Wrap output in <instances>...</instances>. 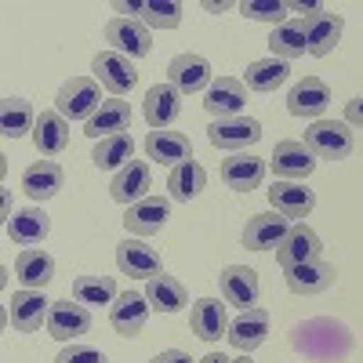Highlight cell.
Here are the masks:
<instances>
[{
	"label": "cell",
	"mask_w": 363,
	"mask_h": 363,
	"mask_svg": "<svg viewBox=\"0 0 363 363\" xmlns=\"http://www.w3.org/2000/svg\"><path fill=\"white\" fill-rule=\"evenodd\" d=\"M145 298H149V306H153L157 313H182L189 306V291L186 284H182L178 277H153V280H145Z\"/></svg>",
	"instance_id": "cell-32"
},
{
	"label": "cell",
	"mask_w": 363,
	"mask_h": 363,
	"mask_svg": "<svg viewBox=\"0 0 363 363\" xmlns=\"http://www.w3.org/2000/svg\"><path fill=\"white\" fill-rule=\"evenodd\" d=\"M51 306L55 301L44 298V291H15V298L8 301V320L15 330L22 335H33V330L48 327V316H51Z\"/></svg>",
	"instance_id": "cell-9"
},
{
	"label": "cell",
	"mask_w": 363,
	"mask_h": 363,
	"mask_svg": "<svg viewBox=\"0 0 363 363\" xmlns=\"http://www.w3.org/2000/svg\"><path fill=\"white\" fill-rule=\"evenodd\" d=\"M116 269L124 272V277H135V280H153V277H164V258L149 244L128 236L124 244L116 247Z\"/></svg>",
	"instance_id": "cell-10"
},
{
	"label": "cell",
	"mask_w": 363,
	"mask_h": 363,
	"mask_svg": "<svg viewBox=\"0 0 363 363\" xmlns=\"http://www.w3.org/2000/svg\"><path fill=\"white\" fill-rule=\"evenodd\" d=\"M200 363H233V359H229V356H222V352H207Z\"/></svg>",
	"instance_id": "cell-45"
},
{
	"label": "cell",
	"mask_w": 363,
	"mask_h": 363,
	"mask_svg": "<svg viewBox=\"0 0 363 363\" xmlns=\"http://www.w3.org/2000/svg\"><path fill=\"white\" fill-rule=\"evenodd\" d=\"M207 142L215 149H225V153H240L247 145L262 142V124L255 116H229V120H211L207 128Z\"/></svg>",
	"instance_id": "cell-4"
},
{
	"label": "cell",
	"mask_w": 363,
	"mask_h": 363,
	"mask_svg": "<svg viewBox=\"0 0 363 363\" xmlns=\"http://www.w3.org/2000/svg\"><path fill=\"white\" fill-rule=\"evenodd\" d=\"M153 363H196L189 352H182V349H167V352H160Z\"/></svg>",
	"instance_id": "cell-43"
},
{
	"label": "cell",
	"mask_w": 363,
	"mask_h": 363,
	"mask_svg": "<svg viewBox=\"0 0 363 363\" xmlns=\"http://www.w3.org/2000/svg\"><path fill=\"white\" fill-rule=\"evenodd\" d=\"M306 26V48L313 58H327L330 51L338 48L342 33H345V18L335 15V11H323V15H313V18H301Z\"/></svg>",
	"instance_id": "cell-20"
},
{
	"label": "cell",
	"mask_w": 363,
	"mask_h": 363,
	"mask_svg": "<svg viewBox=\"0 0 363 363\" xmlns=\"http://www.w3.org/2000/svg\"><path fill=\"white\" fill-rule=\"evenodd\" d=\"M48 233H51V218H48L44 207H22V211H15V215L8 218V236L15 240L18 247L44 244Z\"/></svg>",
	"instance_id": "cell-27"
},
{
	"label": "cell",
	"mask_w": 363,
	"mask_h": 363,
	"mask_svg": "<svg viewBox=\"0 0 363 363\" xmlns=\"http://www.w3.org/2000/svg\"><path fill=\"white\" fill-rule=\"evenodd\" d=\"M99 171H124L135 160V138L131 135H113L95 142V153H91Z\"/></svg>",
	"instance_id": "cell-36"
},
{
	"label": "cell",
	"mask_w": 363,
	"mask_h": 363,
	"mask_svg": "<svg viewBox=\"0 0 363 363\" xmlns=\"http://www.w3.org/2000/svg\"><path fill=\"white\" fill-rule=\"evenodd\" d=\"M142 22L149 29H174L182 22V4L178 0H145L142 4Z\"/></svg>",
	"instance_id": "cell-39"
},
{
	"label": "cell",
	"mask_w": 363,
	"mask_h": 363,
	"mask_svg": "<svg viewBox=\"0 0 363 363\" xmlns=\"http://www.w3.org/2000/svg\"><path fill=\"white\" fill-rule=\"evenodd\" d=\"M145 153H149V160H157V164H164V167H178V164L193 160V142H189V135L171 131V128L149 131Z\"/></svg>",
	"instance_id": "cell-25"
},
{
	"label": "cell",
	"mask_w": 363,
	"mask_h": 363,
	"mask_svg": "<svg viewBox=\"0 0 363 363\" xmlns=\"http://www.w3.org/2000/svg\"><path fill=\"white\" fill-rule=\"evenodd\" d=\"M167 84L178 91L182 99L186 95H200V91H207L211 84V62L203 55L196 51H186V55H174L171 58V66H167Z\"/></svg>",
	"instance_id": "cell-5"
},
{
	"label": "cell",
	"mask_w": 363,
	"mask_h": 363,
	"mask_svg": "<svg viewBox=\"0 0 363 363\" xmlns=\"http://www.w3.org/2000/svg\"><path fill=\"white\" fill-rule=\"evenodd\" d=\"M91 330V309L87 306H73V301H55L51 316H48V335L58 342H77L80 335Z\"/></svg>",
	"instance_id": "cell-24"
},
{
	"label": "cell",
	"mask_w": 363,
	"mask_h": 363,
	"mask_svg": "<svg viewBox=\"0 0 363 363\" xmlns=\"http://www.w3.org/2000/svg\"><path fill=\"white\" fill-rule=\"evenodd\" d=\"M284 277H287V287L301 298H313V294H323L327 287H335L338 280V269L330 265V262H306V265H291L284 269Z\"/></svg>",
	"instance_id": "cell-19"
},
{
	"label": "cell",
	"mask_w": 363,
	"mask_h": 363,
	"mask_svg": "<svg viewBox=\"0 0 363 363\" xmlns=\"http://www.w3.org/2000/svg\"><path fill=\"white\" fill-rule=\"evenodd\" d=\"M167 218H171V203H167L164 196H153V193H149L145 200H138V203L128 207L124 229H128L135 240H142V236L160 233V229L167 225Z\"/></svg>",
	"instance_id": "cell-16"
},
{
	"label": "cell",
	"mask_w": 363,
	"mask_h": 363,
	"mask_svg": "<svg viewBox=\"0 0 363 363\" xmlns=\"http://www.w3.org/2000/svg\"><path fill=\"white\" fill-rule=\"evenodd\" d=\"M287 77H291V62H284V58H272V55H269V58H258V62L247 66V73H244V87L269 95V91L284 87Z\"/></svg>",
	"instance_id": "cell-34"
},
{
	"label": "cell",
	"mask_w": 363,
	"mask_h": 363,
	"mask_svg": "<svg viewBox=\"0 0 363 363\" xmlns=\"http://www.w3.org/2000/svg\"><path fill=\"white\" fill-rule=\"evenodd\" d=\"M33 128H37L33 106H29L26 99H18V95L4 99V106H0V131H4V138H22Z\"/></svg>",
	"instance_id": "cell-37"
},
{
	"label": "cell",
	"mask_w": 363,
	"mask_h": 363,
	"mask_svg": "<svg viewBox=\"0 0 363 363\" xmlns=\"http://www.w3.org/2000/svg\"><path fill=\"white\" fill-rule=\"evenodd\" d=\"M203 8H207L211 15H218V11H225L229 4H225V0H203Z\"/></svg>",
	"instance_id": "cell-44"
},
{
	"label": "cell",
	"mask_w": 363,
	"mask_h": 363,
	"mask_svg": "<svg viewBox=\"0 0 363 363\" xmlns=\"http://www.w3.org/2000/svg\"><path fill=\"white\" fill-rule=\"evenodd\" d=\"M306 145L320 160H345L352 153V131L345 120H313L306 128Z\"/></svg>",
	"instance_id": "cell-2"
},
{
	"label": "cell",
	"mask_w": 363,
	"mask_h": 363,
	"mask_svg": "<svg viewBox=\"0 0 363 363\" xmlns=\"http://www.w3.org/2000/svg\"><path fill=\"white\" fill-rule=\"evenodd\" d=\"M240 15H247L255 22L284 26L287 22V4H284V0H244V4H240Z\"/></svg>",
	"instance_id": "cell-40"
},
{
	"label": "cell",
	"mask_w": 363,
	"mask_h": 363,
	"mask_svg": "<svg viewBox=\"0 0 363 363\" xmlns=\"http://www.w3.org/2000/svg\"><path fill=\"white\" fill-rule=\"evenodd\" d=\"M33 142L44 157H58V153H66V145H69V120L58 113V109H44L37 116V128H33Z\"/></svg>",
	"instance_id": "cell-31"
},
{
	"label": "cell",
	"mask_w": 363,
	"mask_h": 363,
	"mask_svg": "<svg viewBox=\"0 0 363 363\" xmlns=\"http://www.w3.org/2000/svg\"><path fill=\"white\" fill-rule=\"evenodd\" d=\"M222 182L233 193H251L265 182V160H258L251 153H236L222 164Z\"/></svg>",
	"instance_id": "cell-30"
},
{
	"label": "cell",
	"mask_w": 363,
	"mask_h": 363,
	"mask_svg": "<svg viewBox=\"0 0 363 363\" xmlns=\"http://www.w3.org/2000/svg\"><path fill=\"white\" fill-rule=\"evenodd\" d=\"M62 186H66V171L55 160H33L22 171V189L33 200H51Z\"/></svg>",
	"instance_id": "cell-29"
},
{
	"label": "cell",
	"mask_w": 363,
	"mask_h": 363,
	"mask_svg": "<svg viewBox=\"0 0 363 363\" xmlns=\"http://www.w3.org/2000/svg\"><path fill=\"white\" fill-rule=\"evenodd\" d=\"M244 106H247V87H244V80H236V77H218L215 84L207 87L203 109L215 116V120L244 116Z\"/></svg>",
	"instance_id": "cell-15"
},
{
	"label": "cell",
	"mask_w": 363,
	"mask_h": 363,
	"mask_svg": "<svg viewBox=\"0 0 363 363\" xmlns=\"http://www.w3.org/2000/svg\"><path fill=\"white\" fill-rule=\"evenodd\" d=\"M269 203L277 215H284L287 222H301L313 215L316 207V193L309 186H301V182H272L269 189Z\"/></svg>",
	"instance_id": "cell-11"
},
{
	"label": "cell",
	"mask_w": 363,
	"mask_h": 363,
	"mask_svg": "<svg viewBox=\"0 0 363 363\" xmlns=\"http://www.w3.org/2000/svg\"><path fill=\"white\" fill-rule=\"evenodd\" d=\"M345 124L363 131V95H359V99H352V102L345 106Z\"/></svg>",
	"instance_id": "cell-42"
},
{
	"label": "cell",
	"mask_w": 363,
	"mask_h": 363,
	"mask_svg": "<svg viewBox=\"0 0 363 363\" xmlns=\"http://www.w3.org/2000/svg\"><path fill=\"white\" fill-rule=\"evenodd\" d=\"M218 287H222L225 306H236L240 313L258 306V291H262L258 287V272L247 269V265H225L222 277H218Z\"/></svg>",
	"instance_id": "cell-12"
},
{
	"label": "cell",
	"mask_w": 363,
	"mask_h": 363,
	"mask_svg": "<svg viewBox=\"0 0 363 363\" xmlns=\"http://www.w3.org/2000/svg\"><path fill=\"white\" fill-rule=\"evenodd\" d=\"M277 182H301L316 171V157L309 153L306 142H280L272 149V160H269Z\"/></svg>",
	"instance_id": "cell-13"
},
{
	"label": "cell",
	"mask_w": 363,
	"mask_h": 363,
	"mask_svg": "<svg viewBox=\"0 0 363 363\" xmlns=\"http://www.w3.org/2000/svg\"><path fill=\"white\" fill-rule=\"evenodd\" d=\"M15 280L26 291H44L55 280V258L48 251H40V247H26L15 258Z\"/></svg>",
	"instance_id": "cell-28"
},
{
	"label": "cell",
	"mask_w": 363,
	"mask_h": 363,
	"mask_svg": "<svg viewBox=\"0 0 363 363\" xmlns=\"http://www.w3.org/2000/svg\"><path fill=\"white\" fill-rule=\"evenodd\" d=\"M55 363H109V359H106V352H102V349H95V345L73 342V345H66L62 352H58V359H55Z\"/></svg>",
	"instance_id": "cell-41"
},
{
	"label": "cell",
	"mask_w": 363,
	"mask_h": 363,
	"mask_svg": "<svg viewBox=\"0 0 363 363\" xmlns=\"http://www.w3.org/2000/svg\"><path fill=\"white\" fill-rule=\"evenodd\" d=\"M269 51H272V58H284V62L309 55V48H306V26H301V18H291L284 26H272Z\"/></svg>",
	"instance_id": "cell-35"
},
{
	"label": "cell",
	"mask_w": 363,
	"mask_h": 363,
	"mask_svg": "<svg viewBox=\"0 0 363 363\" xmlns=\"http://www.w3.org/2000/svg\"><path fill=\"white\" fill-rule=\"evenodd\" d=\"M91 73H95V80L109 91L113 99H124L128 91L138 84V69L128 55H120V51H99L95 55V62H91Z\"/></svg>",
	"instance_id": "cell-3"
},
{
	"label": "cell",
	"mask_w": 363,
	"mask_h": 363,
	"mask_svg": "<svg viewBox=\"0 0 363 363\" xmlns=\"http://www.w3.org/2000/svg\"><path fill=\"white\" fill-rule=\"evenodd\" d=\"M149 313H153V306H149V298L142 291H120L116 301L109 306V323L120 338H135L145 330Z\"/></svg>",
	"instance_id": "cell-6"
},
{
	"label": "cell",
	"mask_w": 363,
	"mask_h": 363,
	"mask_svg": "<svg viewBox=\"0 0 363 363\" xmlns=\"http://www.w3.org/2000/svg\"><path fill=\"white\" fill-rule=\"evenodd\" d=\"M229 345L236 349V352H255V349H262L265 345V338H269V313L262 309V306H255V309H244L236 320H229Z\"/></svg>",
	"instance_id": "cell-14"
},
{
	"label": "cell",
	"mask_w": 363,
	"mask_h": 363,
	"mask_svg": "<svg viewBox=\"0 0 363 363\" xmlns=\"http://www.w3.org/2000/svg\"><path fill=\"white\" fill-rule=\"evenodd\" d=\"M128 128H131V106L124 99H106L102 109L84 124V135L102 142V138H113V135H128Z\"/></svg>",
	"instance_id": "cell-26"
},
{
	"label": "cell",
	"mask_w": 363,
	"mask_h": 363,
	"mask_svg": "<svg viewBox=\"0 0 363 363\" xmlns=\"http://www.w3.org/2000/svg\"><path fill=\"white\" fill-rule=\"evenodd\" d=\"M323 258V240L320 233H313L309 225H291L287 240L277 247V262L284 269L291 265H306V262H320Z\"/></svg>",
	"instance_id": "cell-22"
},
{
	"label": "cell",
	"mask_w": 363,
	"mask_h": 363,
	"mask_svg": "<svg viewBox=\"0 0 363 363\" xmlns=\"http://www.w3.org/2000/svg\"><path fill=\"white\" fill-rule=\"evenodd\" d=\"M291 225H294V222H287L284 215H277V211H258V215L247 218L240 240H244L247 251H277L284 240H287Z\"/></svg>",
	"instance_id": "cell-7"
},
{
	"label": "cell",
	"mask_w": 363,
	"mask_h": 363,
	"mask_svg": "<svg viewBox=\"0 0 363 363\" xmlns=\"http://www.w3.org/2000/svg\"><path fill=\"white\" fill-rule=\"evenodd\" d=\"M73 298L87 309L113 306L116 301V280L113 277H77L73 280Z\"/></svg>",
	"instance_id": "cell-38"
},
{
	"label": "cell",
	"mask_w": 363,
	"mask_h": 363,
	"mask_svg": "<svg viewBox=\"0 0 363 363\" xmlns=\"http://www.w3.org/2000/svg\"><path fill=\"white\" fill-rule=\"evenodd\" d=\"M55 109L62 113L69 124H73V120L87 124V120L102 109V84L95 77H73V80H66L62 87H58V95H55Z\"/></svg>",
	"instance_id": "cell-1"
},
{
	"label": "cell",
	"mask_w": 363,
	"mask_h": 363,
	"mask_svg": "<svg viewBox=\"0 0 363 363\" xmlns=\"http://www.w3.org/2000/svg\"><path fill=\"white\" fill-rule=\"evenodd\" d=\"M149 189H153V167H149L145 160H131L124 171H116L113 182H109V196L116 203H138L149 196Z\"/></svg>",
	"instance_id": "cell-18"
},
{
	"label": "cell",
	"mask_w": 363,
	"mask_h": 363,
	"mask_svg": "<svg viewBox=\"0 0 363 363\" xmlns=\"http://www.w3.org/2000/svg\"><path fill=\"white\" fill-rule=\"evenodd\" d=\"M142 116H145V124L153 128V131L171 128L174 120L182 116V95H178V91H174L171 84H153V87L145 91Z\"/></svg>",
	"instance_id": "cell-21"
},
{
	"label": "cell",
	"mask_w": 363,
	"mask_h": 363,
	"mask_svg": "<svg viewBox=\"0 0 363 363\" xmlns=\"http://www.w3.org/2000/svg\"><path fill=\"white\" fill-rule=\"evenodd\" d=\"M203 189H207V171H203L196 160H186V164L171 167V174H167V193H171L174 203H189V200H196Z\"/></svg>",
	"instance_id": "cell-33"
},
{
	"label": "cell",
	"mask_w": 363,
	"mask_h": 363,
	"mask_svg": "<svg viewBox=\"0 0 363 363\" xmlns=\"http://www.w3.org/2000/svg\"><path fill=\"white\" fill-rule=\"evenodd\" d=\"M189 327L193 335L207 345H215L218 338L229 335V316H225V306L218 298H196L193 301V313H189Z\"/></svg>",
	"instance_id": "cell-23"
},
{
	"label": "cell",
	"mask_w": 363,
	"mask_h": 363,
	"mask_svg": "<svg viewBox=\"0 0 363 363\" xmlns=\"http://www.w3.org/2000/svg\"><path fill=\"white\" fill-rule=\"evenodd\" d=\"M233 363H255V359H251V356H247V352H240V356H236V359H233Z\"/></svg>",
	"instance_id": "cell-46"
},
{
	"label": "cell",
	"mask_w": 363,
	"mask_h": 363,
	"mask_svg": "<svg viewBox=\"0 0 363 363\" xmlns=\"http://www.w3.org/2000/svg\"><path fill=\"white\" fill-rule=\"evenodd\" d=\"M327 106H330V87L320 77H306L287 91V109L298 120H320Z\"/></svg>",
	"instance_id": "cell-17"
},
{
	"label": "cell",
	"mask_w": 363,
	"mask_h": 363,
	"mask_svg": "<svg viewBox=\"0 0 363 363\" xmlns=\"http://www.w3.org/2000/svg\"><path fill=\"white\" fill-rule=\"evenodd\" d=\"M106 40L113 44V51L128 55L135 62V58H145L153 51V29L138 18H109L106 22Z\"/></svg>",
	"instance_id": "cell-8"
}]
</instances>
